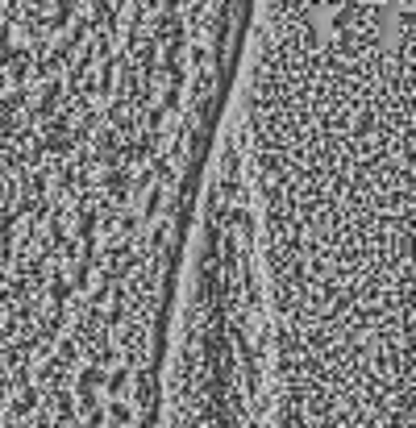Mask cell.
<instances>
[{
	"label": "cell",
	"instance_id": "obj_1",
	"mask_svg": "<svg viewBox=\"0 0 416 428\" xmlns=\"http://www.w3.org/2000/svg\"><path fill=\"white\" fill-rule=\"evenodd\" d=\"M59 100H63V84L55 79V84H46V88L38 92V100L30 104V117H33V121H46V117H55Z\"/></svg>",
	"mask_w": 416,
	"mask_h": 428
},
{
	"label": "cell",
	"instance_id": "obj_2",
	"mask_svg": "<svg viewBox=\"0 0 416 428\" xmlns=\"http://www.w3.org/2000/svg\"><path fill=\"white\" fill-rule=\"evenodd\" d=\"M33 403H38L33 387H21V395H17L13 403H9V416H17V420H21V416H30V412H33Z\"/></svg>",
	"mask_w": 416,
	"mask_h": 428
},
{
	"label": "cell",
	"instance_id": "obj_3",
	"mask_svg": "<svg viewBox=\"0 0 416 428\" xmlns=\"http://www.w3.org/2000/svg\"><path fill=\"white\" fill-rule=\"evenodd\" d=\"M100 383H104V366H100V362L84 366V374H79V387H84V391H96Z\"/></svg>",
	"mask_w": 416,
	"mask_h": 428
},
{
	"label": "cell",
	"instance_id": "obj_4",
	"mask_svg": "<svg viewBox=\"0 0 416 428\" xmlns=\"http://www.w3.org/2000/svg\"><path fill=\"white\" fill-rule=\"evenodd\" d=\"M104 420H113V424H133V412H129L125 403L117 399V403H108V412H104Z\"/></svg>",
	"mask_w": 416,
	"mask_h": 428
},
{
	"label": "cell",
	"instance_id": "obj_5",
	"mask_svg": "<svg viewBox=\"0 0 416 428\" xmlns=\"http://www.w3.org/2000/svg\"><path fill=\"white\" fill-rule=\"evenodd\" d=\"M159 208H162V187H150V191H146V200H142V216L150 220Z\"/></svg>",
	"mask_w": 416,
	"mask_h": 428
},
{
	"label": "cell",
	"instance_id": "obj_6",
	"mask_svg": "<svg viewBox=\"0 0 416 428\" xmlns=\"http://www.w3.org/2000/svg\"><path fill=\"white\" fill-rule=\"evenodd\" d=\"M104 383H108V391H113V395H125V387H129V370H113V374H108Z\"/></svg>",
	"mask_w": 416,
	"mask_h": 428
},
{
	"label": "cell",
	"instance_id": "obj_7",
	"mask_svg": "<svg viewBox=\"0 0 416 428\" xmlns=\"http://www.w3.org/2000/svg\"><path fill=\"white\" fill-rule=\"evenodd\" d=\"M162 121H167V108H162V104H154V108L146 113V129H154V133H159Z\"/></svg>",
	"mask_w": 416,
	"mask_h": 428
},
{
	"label": "cell",
	"instance_id": "obj_8",
	"mask_svg": "<svg viewBox=\"0 0 416 428\" xmlns=\"http://www.w3.org/2000/svg\"><path fill=\"white\" fill-rule=\"evenodd\" d=\"M75 407H79V412L88 416V412L96 407V391H84V387H79V399H75Z\"/></svg>",
	"mask_w": 416,
	"mask_h": 428
},
{
	"label": "cell",
	"instance_id": "obj_9",
	"mask_svg": "<svg viewBox=\"0 0 416 428\" xmlns=\"http://www.w3.org/2000/svg\"><path fill=\"white\" fill-rule=\"evenodd\" d=\"M9 387H13V374H9V366H0V395H9Z\"/></svg>",
	"mask_w": 416,
	"mask_h": 428
},
{
	"label": "cell",
	"instance_id": "obj_10",
	"mask_svg": "<svg viewBox=\"0 0 416 428\" xmlns=\"http://www.w3.org/2000/svg\"><path fill=\"white\" fill-rule=\"evenodd\" d=\"M13 428H30V424H13Z\"/></svg>",
	"mask_w": 416,
	"mask_h": 428
},
{
	"label": "cell",
	"instance_id": "obj_11",
	"mask_svg": "<svg viewBox=\"0 0 416 428\" xmlns=\"http://www.w3.org/2000/svg\"><path fill=\"white\" fill-rule=\"evenodd\" d=\"M0 420H4V412H0Z\"/></svg>",
	"mask_w": 416,
	"mask_h": 428
}]
</instances>
